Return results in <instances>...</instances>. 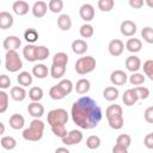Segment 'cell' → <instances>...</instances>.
Returning a JSON list of instances; mask_svg holds the SVG:
<instances>
[{
    "instance_id": "obj_1",
    "label": "cell",
    "mask_w": 153,
    "mask_h": 153,
    "mask_svg": "<svg viewBox=\"0 0 153 153\" xmlns=\"http://www.w3.org/2000/svg\"><path fill=\"white\" fill-rule=\"evenodd\" d=\"M71 115L73 122L86 130L96 128L103 117L100 106L88 96H82L72 104Z\"/></svg>"
},
{
    "instance_id": "obj_2",
    "label": "cell",
    "mask_w": 153,
    "mask_h": 153,
    "mask_svg": "<svg viewBox=\"0 0 153 153\" xmlns=\"http://www.w3.org/2000/svg\"><path fill=\"white\" fill-rule=\"evenodd\" d=\"M105 116L108 118L110 128H112L115 130H120L123 127L124 120H123V111H122L121 105H118V104L109 105L105 110Z\"/></svg>"
},
{
    "instance_id": "obj_3",
    "label": "cell",
    "mask_w": 153,
    "mask_h": 153,
    "mask_svg": "<svg viewBox=\"0 0 153 153\" xmlns=\"http://www.w3.org/2000/svg\"><path fill=\"white\" fill-rule=\"evenodd\" d=\"M43 133H44V122L41 121L39 118H33L30 122V127L23 130V139L26 141H39L43 137Z\"/></svg>"
},
{
    "instance_id": "obj_4",
    "label": "cell",
    "mask_w": 153,
    "mask_h": 153,
    "mask_svg": "<svg viewBox=\"0 0 153 153\" xmlns=\"http://www.w3.org/2000/svg\"><path fill=\"white\" fill-rule=\"evenodd\" d=\"M97 66V62H96V59L91 55H87V56H82V57H79L74 65V69L78 74L80 75H85V74H88L91 72H93V69L96 68Z\"/></svg>"
},
{
    "instance_id": "obj_5",
    "label": "cell",
    "mask_w": 153,
    "mask_h": 153,
    "mask_svg": "<svg viewBox=\"0 0 153 153\" xmlns=\"http://www.w3.org/2000/svg\"><path fill=\"white\" fill-rule=\"evenodd\" d=\"M47 121H48V124L50 127H54V126H65L68 122V112H67V110H65L62 108L53 109V110H50L48 112Z\"/></svg>"
},
{
    "instance_id": "obj_6",
    "label": "cell",
    "mask_w": 153,
    "mask_h": 153,
    "mask_svg": "<svg viewBox=\"0 0 153 153\" xmlns=\"http://www.w3.org/2000/svg\"><path fill=\"white\" fill-rule=\"evenodd\" d=\"M22 67H23V61H22L19 54L16 50L6 51V55H5V68L11 73H16L19 69H22Z\"/></svg>"
},
{
    "instance_id": "obj_7",
    "label": "cell",
    "mask_w": 153,
    "mask_h": 153,
    "mask_svg": "<svg viewBox=\"0 0 153 153\" xmlns=\"http://www.w3.org/2000/svg\"><path fill=\"white\" fill-rule=\"evenodd\" d=\"M82 133L80 130H76V129H73V130H69L67 133V135L61 139L62 143H65L66 146H73V145H78L82 141Z\"/></svg>"
},
{
    "instance_id": "obj_8",
    "label": "cell",
    "mask_w": 153,
    "mask_h": 153,
    "mask_svg": "<svg viewBox=\"0 0 153 153\" xmlns=\"http://www.w3.org/2000/svg\"><path fill=\"white\" fill-rule=\"evenodd\" d=\"M79 16L84 22H91L94 18V7L91 4H82L79 8Z\"/></svg>"
},
{
    "instance_id": "obj_9",
    "label": "cell",
    "mask_w": 153,
    "mask_h": 153,
    "mask_svg": "<svg viewBox=\"0 0 153 153\" xmlns=\"http://www.w3.org/2000/svg\"><path fill=\"white\" fill-rule=\"evenodd\" d=\"M120 31L123 36L126 37H133L136 32V24L133 22V20H129V19H126L121 23L120 25Z\"/></svg>"
},
{
    "instance_id": "obj_10",
    "label": "cell",
    "mask_w": 153,
    "mask_h": 153,
    "mask_svg": "<svg viewBox=\"0 0 153 153\" xmlns=\"http://www.w3.org/2000/svg\"><path fill=\"white\" fill-rule=\"evenodd\" d=\"M108 50H109V54L111 56H120L122 55L123 50H124V43L118 39V38H115L112 41L109 42V45H108Z\"/></svg>"
},
{
    "instance_id": "obj_11",
    "label": "cell",
    "mask_w": 153,
    "mask_h": 153,
    "mask_svg": "<svg viewBox=\"0 0 153 153\" xmlns=\"http://www.w3.org/2000/svg\"><path fill=\"white\" fill-rule=\"evenodd\" d=\"M22 45V41L19 37L14 36V35H11V36H7L4 42H2V47L6 51H10V50H16Z\"/></svg>"
},
{
    "instance_id": "obj_12",
    "label": "cell",
    "mask_w": 153,
    "mask_h": 153,
    "mask_svg": "<svg viewBox=\"0 0 153 153\" xmlns=\"http://www.w3.org/2000/svg\"><path fill=\"white\" fill-rule=\"evenodd\" d=\"M127 80H128V75L126 74L124 71L116 69L110 74V81L114 86H122L127 82Z\"/></svg>"
},
{
    "instance_id": "obj_13",
    "label": "cell",
    "mask_w": 153,
    "mask_h": 153,
    "mask_svg": "<svg viewBox=\"0 0 153 153\" xmlns=\"http://www.w3.org/2000/svg\"><path fill=\"white\" fill-rule=\"evenodd\" d=\"M48 8H49V7H48V4H47L45 1L39 0V1H36V2L32 5L31 12H32L33 17H36V18H42V17H44V16L47 14Z\"/></svg>"
},
{
    "instance_id": "obj_14",
    "label": "cell",
    "mask_w": 153,
    "mask_h": 153,
    "mask_svg": "<svg viewBox=\"0 0 153 153\" xmlns=\"http://www.w3.org/2000/svg\"><path fill=\"white\" fill-rule=\"evenodd\" d=\"M27 112L33 118H41L44 115V106L39 102H31L27 105Z\"/></svg>"
},
{
    "instance_id": "obj_15",
    "label": "cell",
    "mask_w": 153,
    "mask_h": 153,
    "mask_svg": "<svg viewBox=\"0 0 153 153\" xmlns=\"http://www.w3.org/2000/svg\"><path fill=\"white\" fill-rule=\"evenodd\" d=\"M122 100H123L124 105H127V106H133L134 104H136V102L139 100V96H137L135 88L126 90L122 96Z\"/></svg>"
},
{
    "instance_id": "obj_16",
    "label": "cell",
    "mask_w": 153,
    "mask_h": 153,
    "mask_svg": "<svg viewBox=\"0 0 153 153\" xmlns=\"http://www.w3.org/2000/svg\"><path fill=\"white\" fill-rule=\"evenodd\" d=\"M126 68L131 72V73H136L139 72V69L141 68V60L140 57H137L136 55H130L126 59Z\"/></svg>"
},
{
    "instance_id": "obj_17",
    "label": "cell",
    "mask_w": 153,
    "mask_h": 153,
    "mask_svg": "<svg viewBox=\"0 0 153 153\" xmlns=\"http://www.w3.org/2000/svg\"><path fill=\"white\" fill-rule=\"evenodd\" d=\"M23 56L29 62L37 61V45L35 44H27L23 49Z\"/></svg>"
},
{
    "instance_id": "obj_18",
    "label": "cell",
    "mask_w": 153,
    "mask_h": 153,
    "mask_svg": "<svg viewBox=\"0 0 153 153\" xmlns=\"http://www.w3.org/2000/svg\"><path fill=\"white\" fill-rule=\"evenodd\" d=\"M12 10H13V12H14L16 14H18V16H25V14L29 12L30 6H29V4H27L26 1H24V0H17V1H14V2L12 4Z\"/></svg>"
},
{
    "instance_id": "obj_19",
    "label": "cell",
    "mask_w": 153,
    "mask_h": 153,
    "mask_svg": "<svg viewBox=\"0 0 153 153\" xmlns=\"http://www.w3.org/2000/svg\"><path fill=\"white\" fill-rule=\"evenodd\" d=\"M8 123H10V127L14 130H19V129H23L24 128V124H25V118L20 115V114H13L10 120H8Z\"/></svg>"
},
{
    "instance_id": "obj_20",
    "label": "cell",
    "mask_w": 153,
    "mask_h": 153,
    "mask_svg": "<svg viewBox=\"0 0 153 153\" xmlns=\"http://www.w3.org/2000/svg\"><path fill=\"white\" fill-rule=\"evenodd\" d=\"M13 22H14V19L11 13H8L6 11L0 12V29L1 30H7V29L12 27Z\"/></svg>"
},
{
    "instance_id": "obj_21",
    "label": "cell",
    "mask_w": 153,
    "mask_h": 153,
    "mask_svg": "<svg viewBox=\"0 0 153 153\" xmlns=\"http://www.w3.org/2000/svg\"><path fill=\"white\" fill-rule=\"evenodd\" d=\"M71 48H72V50H73L74 54H76V55H84L87 51L88 45H87L86 41H84V39H74L72 42V47Z\"/></svg>"
},
{
    "instance_id": "obj_22",
    "label": "cell",
    "mask_w": 153,
    "mask_h": 153,
    "mask_svg": "<svg viewBox=\"0 0 153 153\" xmlns=\"http://www.w3.org/2000/svg\"><path fill=\"white\" fill-rule=\"evenodd\" d=\"M10 96L16 102H23L26 98V91L23 86H13L10 91Z\"/></svg>"
},
{
    "instance_id": "obj_23",
    "label": "cell",
    "mask_w": 153,
    "mask_h": 153,
    "mask_svg": "<svg viewBox=\"0 0 153 153\" xmlns=\"http://www.w3.org/2000/svg\"><path fill=\"white\" fill-rule=\"evenodd\" d=\"M48 73H50V69H48V67L43 63H37L32 67V75L37 79H44L48 76Z\"/></svg>"
},
{
    "instance_id": "obj_24",
    "label": "cell",
    "mask_w": 153,
    "mask_h": 153,
    "mask_svg": "<svg viewBox=\"0 0 153 153\" xmlns=\"http://www.w3.org/2000/svg\"><path fill=\"white\" fill-rule=\"evenodd\" d=\"M74 88H75L76 93H79V94H86L90 91V88H91V82H90L88 79H85V78L79 79L76 81Z\"/></svg>"
},
{
    "instance_id": "obj_25",
    "label": "cell",
    "mask_w": 153,
    "mask_h": 153,
    "mask_svg": "<svg viewBox=\"0 0 153 153\" xmlns=\"http://www.w3.org/2000/svg\"><path fill=\"white\" fill-rule=\"evenodd\" d=\"M118 94H120V92H118V88H117L116 86H108V87H105L104 91H103V97H104V99L108 100V102H114V100H116V99L118 98Z\"/></svg>"
},
{
    "instance_id": "obj_26",
    "label": "cell",
    "mask_w": 153,
    "mask_h": 153,
    "mask_svg": "<svg viewBox=\"0 0 153 153\" xmlns=\"http://www.w3.org/2000/svg\"><path fill=\"white\" fill-rule=\"evenodd\" d=\"M126 48L128 51L130 53H139L142 48V42L139 39V38H129L127 42H126Z\"/></svg>"
},
{
    "instance_id": "obj_27",
    "label": "cell",
    "mask_w": 153,
    "mask_h": 153,
    "mask_svg": "<svg viewBox=\"0 0 153 153\" xmlns=\"http://www.w3.org/2000/svg\"><path fill=\"white\" fill-rule=\"evenodd\" d=\"M57 26L62 31H68L72 27V19L68 14H60L57 18Z\"/></svg>"
},
{
    "instance_id": "obj_28",
    "label": "cell",
    "mask_w": 153,
    "mask_h": 153,
    "mask_svg": "<svg viewBox=\"0 0 153 153\" xmlns=\"http://www.w3.org/2000/svg\"><path fill=\"white\" fill-rule=\"evenodd\" d=\"M68 63V55L63 51H59L54 55L53 57V63L54 66H60V67H66Z\"/></svg>"
},
{
    "instance_id": "obj_29",
    "label": "cell",
    "mask_w": 153,
    "mask_h": 153,
    "mask_svg": "<svg viewBox=\"0 0 153 153\" xmlns=\"http://www.w3.org/2000/svg\"><path fill=\"white\" fill-rule=\"evenodd\" d=\"M32 74L31 73H29V72H26V71H23V72H20L19 74H18V76H17V81H18V84L20 85V86H30L31 84H32Z\"/></svg>"
},
{
    "instance_id": "obj_30",
    "label": "cell",
    "mask_w": 153,
    "mask_h": 153,
    "mask_svg": "<svg viewBox=\"0 0 153 153\" xmlns=\"http://www.w3.org/2000/svg\"><path fill=\"white\" fill-rule=\"evenodd\" d=\"M0 143H1V147L7 151H12L17 147V140L13 136H2L0 140Z\"/></svg>"
},
{
    "instance_id": "obj_31",
    "label": "cell",
    "mask_w": 153,
    "mask_h": 153,
    "mask_svg": "<svg viewBox=\"0 0 153 153\" xmlns=\"http://www.w3.org/2000/svg\"><path fill=\"white\" fill-rule=\"evenodd\" d=\"M24 38L29 44H33L38 39V32L33 27H29L24 31Z\"/></svg>"
},
{
    "instance_id": "obj_32",
    "label": "cell",
    "mask_w": 153,
    "mask_h": 153,
    "mask_svg": "<svg viewBox=\"0 0 153 153\" xmlns=\"http://www.w3.org/2000/svg\"><path fill=\"white\" fill-rule=\"evenodd\" d=\"M79 33H80V36H81L82 38H90V37L93 36V33H94V29H93V26H92L91 24L85 23V24H82V25L80 26V29H79Z\"/></svg>"
},
{
    "instance_id": "obj_33",
    "label": "cell",
    "mask_w": 153,
    "mask_h": 153,
    "mask_svg": "<svg viewBox=\"0 0 153 153\" xmlns=\"http://www.w3.org/2000/svg\"><path fill=\"white\" fill-rule=\"evenodd\" d=\"M29 98L32 102H39L43 98V90L38 86H33L29 91Z\"/></svg>"
},
{
    "instance_id": "obj_34",
    "label": "cell",
    "mask_w": 153,
    "mask_h": 153,
    "mask_svg": "<svg viewBox=\"0 0 153 153\" xmlns=\"http://www.w3.org/2000/svg\"><path fill=\"white\" fill-rule=\"evenodd\" d=\"M145 80H146V78H145V75L142 74V73H139V72H136V73H131V75L129 76V82L133 85V86H141L143 82H145Z\"/></svg>"
},
{
    "instance_id": "obj_35",
    "label": "cell",
    "mask_w": 153,
    "mask_h": 153,
    "mask_svg": "<svg viewBox=\"0 0 153 153\" xmlns=\"http://www.w3.org/2000/svg\"><path fill=\"white\" fill-rule=\"evenodd\" d=\"M49 96H50V98L54 99V100H61V99H63V98L66 97V94L61 91V88H60L57 85H54V86L50 87V90H49Z\"/></svg>"
},
{
    "instance_id": "obj_36",
    "label": "cell",
    "mask_w": 153,
    "mask_h": 153,
    "mask_svg": "<svg viewBox=\"0 0 153 153\" xmlns=\"http://www.w3.org/2000/svg\"><path fill=\"white\" fill-rule=\"evenodd\" d=\"M97 6L102 12H110L115 6V1L114 0H98Z\"/></svg>"
},
{
    "instance_id": "obj_37",
    "label": "cell",
    "mask_w": 153,
    "mask_h": 153,
    "mask_svg": "<svg viewBox=\"0 0 153 153\" xmlns=\"http://www.w3.org/2000/svg\"><path fill=\"white\" fill-rule=\"evenodd\" d=\"M66 73V67H60V66H54L51 65L50 67V76L53 79H61Z\"/></svg>"
},
{
    "instance_id": "obj_38",
    "label": "cell",
    "mask_w": 153,
    "mask_h": 153,
    "mask_svg": "<svg viewBox=\"0 0 153 153\" xmlns=\"http://www.w3.org/2000/svg\"><path fill=\"white\" fill-rule=\"evenodd\" d=\"M57 86L61 88V91L67 96V94H69L72 91H73V82L69 80V79H62L59 84H57Z\"/></svg>"
},
{
    "instance_id": "obj_39",
    "label": "cell",
    "mask_w": 153,
    "mask_h": 153,
    "mask_svg": "<svg viewBox=\"0 0 153 153\" xmlns=\"http://www.w3.org/2000/svg\"><path fill=\"white\" fill-rule=\"evenodd\" d=\"M86 146L90 149H97L100 146V137L97 135H90L86 139Z\"/></svg>"
},
{
    "instance_id": "obj_40",
    "label": "cell",
    "mask_w": 153,
    "mask_h": 153,
    "mask_svg": "<svg viewBox=\"0 0 153 153\" xmlns=\"http://www.w3.org/2000/svg\"><path fill=\"white\" fill-rule=\"evenodd\" d=\"M48 7L53 13H60L63 10V1L62 0H50L48 2Z\"/></svg>"
},
{
    "instance_id": "obj_41",
    "label": "cell",
    "mask_w": 153,
    "mask_h": 153,
    "mask_svg": "<svg viewBox=\"0 0 153 153\" xmlns=\"http://www.w3.org/2000/svg\"><path fill=\"white\" fill-rule=\"evenodd\" d=\"M141 37L148 44H153V27H151V26L143 27L141 30Z\"/></svg>"
},
{
    "instance_id": "obj_42",
    "label": "cell",
    "mask_w": 153,
    "mask_h": 153,
    "mask_svg": "<svg viewBox=\"0 0 153 153\" xmlns=\"http://www.w3.org/2000/svg\"><path fill=\"white\" fill-rule=\"evenodd\" d=\"M130 143H131V137H130V135H128V134H121V135H118L117 139H116V145L123 146V147H126V148H128V147L130 146Z\"/></svg>"
},
{
    "instance_id": "obj_43",
    "label": "cell",
    "mask_w": 153,
    "mask_h": 153,
    "mask_svg": "<svg viewBox=\"0 0 153 153\" xmlns=\"http://www.w3.org/2000/svg\"><path fill=\"white\" fill-rule=\"evenodd\" d=\"M49 49L45 45H37V61H44L49 57Z\"/></svg>"
},
{
    "instance_id": "obj_44",
    "label": "cell",
    "mask_w": 153,
    "mask_h": 153,
    "mask_svg": "<svg viewBox=\"0 0 153 153\" xmlns=\"http://www.w3.org/2000/svg\"><path fill=\"white\" fill-rule=\"evenodd\" d=\"M143 73L145 76H148L152 81H153V60H147L143 62Z\"/></svg>"
},
{
    "instance_id": "obj_45",
    "label": "cell",
    "mask_w": 153,
    "mask_h": 153,
    "mask_svg": "<svg viewBox=\"0 0 153 153\" xmlns=\"http://www.w3.org/2000/svg\"><path fill=\"white\" fill-rule=\"evenodd\" d=\"M8 108V94L5 91H0V112L4 114Z\"/></svg>"
},
{
    "instance_id": "obj_46",
    "label": "cell",
    "mask_w": 153,
    "mask_h": 153,
    "mask_svg": "<svg viewBox=\"0 0 153 153\" xmlns=\"http://www.w3.org/2000/svg\"><path fill=\"white\" fill-rule=\"evenodd\" d=\"M51 128V131L55 136L60 137V139H63L66 135H67V129L65 126H54V127H50Z\"/></svg>"
},
{
    "instance_id": "obj_47",
    "label": "cell",
    "mask_w": 153,
    "mask_h": 153,
    "mask_svg": "<svg viewBox=\"0 0 153 153\" xmlns=\"http://www.w3.org/2000/svg\"><path fill=\"white\" fill-rule=\"evenodd\" d=\"M135 91H136V93L139 96V99H143L145 100L149 96V90L147 87H145V86H137V87H135Z\"/></svg>"
},
{
    "instance_id": "obj_48",
    "label": "cell",
    "mask_w": 153,
    "mask_h": 153,
    "mask_svg": "<svg viewBox=\"0 0 153 153\" xmlns=\"http://www.w3.org/2000/svg\"><path fill=\"white\" fill-rule=\"evenodd\" d=\"M10 86H11V79L6 74H1L0 75V88L4 91L6 88H8Z\"/></svg>"
},
{
    "instance_id": "obj_49",
    "label": "cell",
    "mask_w": 153,
    "mask_h": 153,
    "mask_svg": "<svg viewBox=\"0 0 153 153\" xmlns=\"http://www.w3.org/2000/svg\"><path fill=\"white\" fill-rule=\"evenodd\" d=\"M143 117H145V121H146L147 123L153 124V106H148V108L145 110Z\"/></svg>"
},
{
    "instance_id": "obj_50",
    "label": "cell",
    "mask_w": 153,
    "mask_h": 153,
    "mask_svg": "<svg viewBox=\"0 0 153 153\" xmlns=\"http://www.w3.org/2000/svg\"><path fill=\"white\" fill-rule=\"evenodd\" d=\"M143 145L148 149H153V135L149 133L143 137Z\"/></svg>"
},
{
    "instance_id": "obj_51",
    "label": "cell",
    "mask_w": 153,
    "mask_h": 153,
    "mask_svg": "<svg viewBox=\"0 0 153 153\" xmlns=\"http://www.w3.org/2000/svg\"><path fill=\"white\" fill-rule=\"evenodd\" d=\"M129 6L133 8H141L143 6V0H129Z\"/></svg>"
},
{
    "instance_id": "obj_52",
    "label": "cell",
    "mask_w": 153,
    "mask_h": 153,
    "mask_svg": "<svg viewBox=\"0 0 153 153\" xmlns=\"http://www.w3.org/2000/svg\"><path fill=\"white\" fill-rule=\"evenodd\" d=\"M112 153H128V148L120 145H115L112 147Z\"/></svg>"
},
{
    "instance_id": "obj_53",
    "label": "cell",
    "mask_w": 153,
    "mask_h": 153,
    "mask_svg": "<svg viewBox=\"0 0 153 153\" xmlns=\"http://www.w3.org/2000/svg\"><path fill=\"white\" fill-rule=\"evenodd\" d=\"M55 153H71L66 147H59L55 149Z\"/></svg>"
},
{
    "instance_id": "obj_54",
    "label": "cell",
    "mask_w": 153,
    "mask_h": 153,
    "mask_svg": "<svg viewBox=\"0 0 153 153\" xmlns=\"http://www.w3.org/2000/svg\"><path fill=\"white\" fill-rule=\"evenodd\" d=\"M145 4H146L148 7L153 8V0H146V1H145Z\"/></svg>"
},
{
    "instance_id": "obj_55",
    "label": "cell",
    "mask_w": 153,
    "mask_h": 153,
    "mask_svg": "<svg viewBox=\"0 0 153 153\" xmlns=\"http://www.w3.org/2000/svg\"><path fill=\"white\" fill-rule=\"evenodd\" d=\"M0 127H1V134H4L5 133V126L2 122H0Z\"/></svg>"
},
{
    "instance_id": "obj_56",
    "label": "cell",
    "mask_w": 153,
    "mask_h": 153,
    "mask_svg": "<svg viewBox=\"0 0 153 153\" xmlns=\"http://www.w3.org/2000/svg\"><path fill=\"white\" fill-rule=\"evenodd\" d=\"M151 134H152V135H153V131H152V133H151Z\"/></svg>"
}]
</instances>
